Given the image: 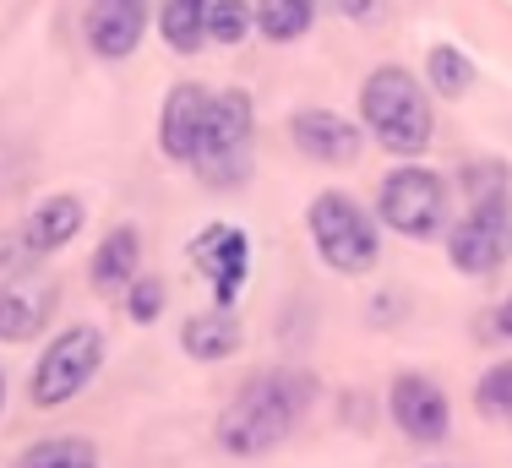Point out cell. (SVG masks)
<instances>
[{
  "instance_id": "6da1fadb",
  "label": "cell",
  "mask_w": 512,
  "mask_h": 468,
  "mask_svg": "<svg viewBox=\"0 0 512 468\" xmlns=\"http://www.w3.org/2000/svg\"><path fill=\"white\" fill-rule=\"evenodd\" d=\"M316 381L300 365H267L251 381H240V392L224 403L213 436L229 458H262V452L284 447L300 430V420L316 409Z\"/></svg>"
},
{
  "instance_id": "7a4b0ae2",
  "label": "cell",
  "mask_w": 512,
  "mask_h": 468,
  "mask_svg": "<svg viewBox=\"0 0 512 468\" xmlns=\"http://www.w3.org/2000/svg\"><path fill=\"white\" fill-rule=\"evenodd\" d=\"M360 126L398 158L425 153L436 137V115H431L425 82L404 66H376L360 82Z\"/></svg>"
},
{
  "instance_id": "3957f363",
  "label": "cell",
  "mask_w": 512,
  "mask_h": 468,
  "mask_svg": "<svg viewBox=\"0 0 512 468\" xmlns=\"http://www.w3.org/2000/svg\"><path fill=\"white\" fill-rule=\"evenodd\" d=\"M251 137H256V109L240 88L229 93H207V115H202V137L191 169L202 175V186H240L251 169Z\"/></svg>"
},
{
  "instance_id": "277c9868",
  "label": "cell",
  "mask_w": 512,
  "mask_h": 468,
  "mask_svg": "<svg viewBox=\"0 0 512 468\" xmlns=\"http://www.w3.org/2000/svg\"><path fill=\"white\" fill-rule=\"evenodd\" d=\"M306 229H311V245L316 256H322L333 273L344 278H360L376 267V256H382V240H376V218L365 213L355 196L344 191H322L311 196L306 207Z\"/></svg>"
},
{
  "instance_id": "5b68a950",
  "label": "cell",
  "mask_w": 512,
  "mask_h": 468,
  "mask_svg": "<svg viewBox=\"0 0 512 468\" xmlns=\"http://www.w3.org/2000/svg\"><path fill=\"white\" fill-rule=\"evenodd\" d=\"M99 371H104V332L93 322H77L55 343H44L39 365L28 376V403L33 409H66L71 398H82V387H93Z\"/></svg>"
},
{
  "instance_id": "8992f818",
  "label": "cell",
  "mask_w": 512,
  "mask_h": 468,
  "mask_svg": "<svg viewBox=\"0 0 512 468\" xmlns=\"http://www.w3.org/2000/svg\"><path fill=\"white\" fill-rule=\"evenodd\" d=\"M447 202H453V186L436 169H420V164L393 169L376 186V218L393 234H404V240H436V234H447Z\"/></svg>"
},
{
  "instance_id": "52a82bcc",
  "label": "cell",
  "mask_w": 512,
  "mask_h": 468,
  "mask_svg": "<svg viewBox=\"0 0 512 468\" xmlns=\"http://www.w3.org/2000/svg\"><path fill=\"white\" fill-rule=\"evenodd\" d=\"M512 245V196H474L469 213L447 229V262L463 278H491Z\"/></svg>"
},
{
  "instance_id": "ba28073f",
  "label": "cell",
  "mask_w": 512,
  "mask_h": 468,
  "mask_svg": "<svg viewBox=\"0 0 512 468\" xmlns=\"http://www.w3.org/2000/svg\"><path fill=\"white\" fill-rule=\"evenodd\" d=\"M387 409H393V425L404 430L414 447H442V441L453 436V403H447V392L420 371L393 376Z\"/></svg>"
},
{
  "instance_id": "9c48e42d",
  "label": "cell",
  "mask_w": 512,
  "mask_h": 468,
  "mask_svg": "<svg viewBox=\"0 0 512 468\" xmlns=\"http://www.w3.org/2000/svg\"><path fill=\"white\" fill-rule=\"evenodd\" d=\"M191 262H197V273L213 283V305L235 311L240 283H246V273H251V240L246 234H240L235 224H207L197 240H191Z\"/></svg>"
},
{
  "instance_id": "30bf717a",
  "label": "cell",
  "mask_w": 512,
  "mask_h": 468,
  "mask_svg": "<svg viewBox=\"0 0 512 468\" xmlns=\"http://www.w3.org/2000/svg\"><path fill=\"white\" fill-rule=\"evenodd\" d=\"M60 311V283L50 273H17L0 283V343H33Z\"/></svg>"
},
{
  "instance_id": "8fae6325",
  "label": "cell",
  "mask_w": 512,
  "mask_h": 468,
  "mask_svg": "<svg viewBox=\"0 0 512 468\" xmlns=\"http://www.w3.org/2000/svg\"><path fill=\"white\" fill-rule=\"evenodd\" d=\"M148 0H93L82 11V39L99 60H131L148 33Z\"/></svg>"
},
{
  "instance_id": "7c38bea8",
  "label": "cell",
  "mask_w": 512,
  "mask_h": 468,
  "mask_svg": "<svg viewBox=\"0 0 512 468\" xmlns=\"http://www.w3.org/2000/svg\"><path fill=\"white\" fill-rule=\"evenodd\" d=\"M289 142L306 158H316V164H355L365 153V131L355 120H344L338 109H300L289 120Z\"/></svg>"
},
{
  "instance_id": "4fadbf2b",
  "label": "cell",
  "mask_w": 512,
  "mask_h": 468,
  "mask_svg": "<svg viewBox=\"0 0 512 468\" xmlns=\"http://www.w3.org/2000/svg\"><path fill=\"white\" fill-rule=\"evenodd\" d=\"M202 115H207V88H197V82H180L164 98V109H158V147H164V158H175V164L197 158Z\"/></svg>"
},
{
  "instance_id": "5bb4252c",
  "label": "cell",
  "mask_w": 512,
  "mask_h": 468,
  "mask_svg": "<svg viewBox=\"0 0 512 468\" xmlns=\"http://www.w3.org/2000/svg\"><path fill=\"white\" fill-rule=\"evenodd\" d=\"M82 218H88V207H82V196L60 191V196H44L39 207L28 213V224H22V245H28V256L39 262V256H55L60 245L77 240Z\"/></svg>"
},
{
  "instance_id": "9a60e30c",
  "label": "cell",
  "mask_w": 512,
  "mask_h": 468,
  "mask_svg": "<svg viewBox=\"0 0 512 468\" xmlns=\"http://www.w3.org/2000/svg\"><path fill=\"white\" fill-rule=\"evenodd\" d=\"M240 343H246V332H240L235 311H224V305L197 311V316H186V322H180V349H186V360H197V365L235 360Z\"/></svg>"
},
{
  "instance_id": "2e32d148",
  "label": "cell",
  "mask_w": 512,
  "mask_h": 468,
  "mask_svg": "<svg viewBox=\"0 0 512 468\" xmlns=\"http://www.w3.org/2000/svg\"><path fill=\"white\" fill-rule=\"evenodd\" d=\"M137 273H142V229L137 224H115L99 240V251H93L88 283L99 294H126V283Z\"/></svg>"
},
{
  "instance_id": "e0dca14e",
  "label": "cell",
  "mask_w": 512,
  "mask_h": 468,
  "mask_svg": "<svg viewBox=\"0 0 512 468\" xmlns=\"http://www.w3.org/2000/svg\"><path fill=\"white\" fill-rule=\"evenodd\" d=\"M207 6H213V0H164V11H158V33H164V44L175 49V55H202Z\"/></svg>"
},
{
  "instance_id": "ac0fdd59",
  "label": "cell",
  "mask_w": 512,
  "mask_h": 468,
  "mask_svg": "<svg viewBox=\"0 0 512 468\" xmlns=\"http://www.w3.org/2000/svg\"><path fill=\"white\" fill-rule=\"evenodd\" d=\"M11 468H99V447L82 436H44L17 452Z\"/></svg>"
},
{
  "instance_id": "d6986e66",
  "label": "cell",
  "mask_w": 512,
  "mask_h": 468,
  "mask_svg": "<svg viewBox=\"0 0 512 468\" xmlns=\"http://www.w3.org/2000/svg\"><path fill=\"white\" fill-rule=\"evenodd\" d=\"M425 82H431L436 98H463L480 82V71H474V60L463 55L458 44H431V55H425Z\"/></svg>"
},
{
  "instance_id": "ffe728a7",
  "label": "cell",
  "mask_w": 512,
  "mask_h": 468,
  "mask_svg": "<svg viewBox=\"0 0 512 468\" xmlns=\"http://www.w3.org/2000/svg\"><path fill=\"white\" fill-rule=\"evenodd\" d=\"M311 22H316V0H256V28L273 44L306 39Z\"/></svg>"
},
{
  "instance_id": "44dd1931",
  "label": "cell",
  "mask_w": 512,
  "mask_h": 468,
  "mask_svg": "<svg viewBox=\"0 0 512 468\" xmlns=\"http://www.w3.org/2000/svg\"><path fill=\"white\" fill-rule=\"evenodd\" d=\"M474 409H480L485 420L512 425V360H496L491 371L474 381Z\"/></svg>"
},
{
  "instance_id": "7402d4cb",
  "label": "cell",
  "mask_w": 512,
  "mask_h": 468,
  "mask_svg": "<svg viewBox=\"0 0 512 468\" xmlns=\"http://www.w3.org/2000/svg\"><path fill=\"white\" fill-rule=\"evenodd\" d=\"M164 300H169V283L158 273H137L126 283V294H120V305H126V316L137 327H153L158 316H164Z\"/></svg>"
},
{
  "instance_id": "603a6c76",
  "label": "cell",
  "mask_w": 512,
  "mask_h": 468,
  "mask_svg": "<svg viewBox=\"0 0 512 468\" xmlns=\"http://www.w3.org/2000/svg\"><path fill=\"white\" fill-rule=\"evenodd\" d=\"M251 28H256V11L246 0H213L207 6V39L213 44H240Z\"/></svg>"
},
{
  "instance_id": "cb8c5ba5",
  "label": "cell",
  "mask_w": 512,
  "mask_h": 468,
  "mask_svg": "<svg viewBox=\"0 0 512 468\" xmlns=\"http://www.w3.org/2000/svg\"><path fill=\"white\" fill-rule=\"evenodd\" d=\"M463 191H469V202L474 196H502L507 191V169L491 164V158H485V164H469L463 169Z\"/></svg>"
},
{
  "instance_id": "d4e9b609",
  "label": "cell",
  "mask_w": 512,
  "mask_h": 468,
  "mask_svg": "<svg viewBox=\"0 0 512 468\" xmlns=\"http://www.w3.org/2000/svg\"><path fill=\"white\" fill-rule=\"evenodd\" d=\"M28 245H22V229L11 234V229H0V283L6 278H17V273H28Z\"/></svg>"
},
{
  "instance_id": "484cf974",
  "label": "cell",
  "mask_w": 512,
  "mask_h": 468,
  "mask_svg": "<svg viewBox=\"0 0 512 468\" xmlns=\"http://www.w3.org/2000/svg\"><path fill=\"white\" fill-rule=\"evenodd\" d=\"M338 11H344V17H355V22H365V17H376V6H382V0H333Z\"/></svg>"
},
{
  "instance_id": "4316f807",
  "label": "cell",
  "mask_w": 512,
  "mask_h": 468,
  "mask_svg": "<svg viewBox=\"0 0 512 468\" xmlns=\"http://www.w3.org/2000/svg\"><path fill=\"white\" fill-rule=\"evenodd\" d=\"M491 332H496V338H507V343H512V294H507L502 305H496V316H491Z\"/></svg>"
},
{
  "instance_id": "83f0119b",
  "label": "cell",
  "mask_w": 512,
  "mask_h": 468,
  "mask_svg": "<svg viewBox=\"0 0 512 468\" xmlns=\"http://www.w3.org/2000/svg\"><path fill=\"white\" fill-rule=\"evenodd\" d=\"M0 409H6V376H0Z\"/></svg>"
},
{
  "instance_id": "f1b7e54d",
  "label": "cell",
  "mask_w": 512,
  "mask_h": 468,
  "mask_svg": "<svg viewBox=\"0 0 512 468\" xmlns=\"http://www.w3.org/2000/svg\"><path fill=\"white\" fill-rule=\"evenodd\" d=\"M414 468H453V463H414Z\"/></svg>"
}]
</instances>
